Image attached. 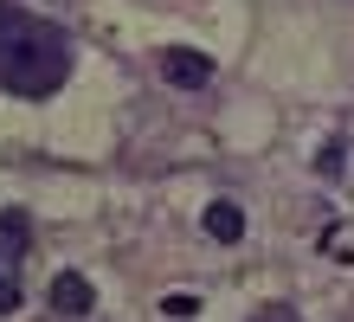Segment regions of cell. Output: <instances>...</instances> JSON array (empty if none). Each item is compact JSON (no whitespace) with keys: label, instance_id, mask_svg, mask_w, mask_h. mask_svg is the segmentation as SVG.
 I'll return each mask as SVG.
<instances>
[{"label":"cell","instance_id":"cell-6","mask_svg":"<svg viewBox=\"0 0 354 322\" xmlns=\"http://www.w3.org/2000/svg\"><path fill=\"white\" fill-rule=\"evenodd\" d=\"M161 310H168L174 322H187V316H194V310H200V296H168V303H161Z\"/></svg>","mask_w":354,"mask_h":322},{"label":"cell","instance_id":"cell-4","mask_svg":"<svg viewBox=\"0 0 354 322\" xmlns=\"http://www.w3.org/2000/svg\"><path fill=\"white\" fill-rule=\"evenodd\" d=\"M46 296H52V310H58V316H91V303H97V290H91V277H84V271H58Z\"/></svg>","mask_w":354,"mask_h":322},{"label":"cell","instance_id":"cell-7","mask_svg":"<svg viewBox=\"0 0 354 322\" xmlns=\"http://www.w3.org/2000/svg\"><path fill=\"white\" fill-rule=\"evenodd\" d=\"M252 322H303V316H297V310H283V303H270V310H258Z\"/></svg>","mask_w":354,"mask_h":322},{"label":"cell","instance_id":"cell-1","mask_svg":"<svg viewBox=\"0 0 354 322\" xmlns=\"http://www.w3.org/2000/svg\"><path fill=\"white\" fill-rule=\"evenodd\" d=\"M71 78V33L52 26L46 13H26L0 0V91L13 97H52Z\"/></svg>","mask_w":354,"mask_h":322},{"label":"cell","instance_id":"cell-5","mask_svg":"<svg viewBox=\"0 0 354 322\" xmlns=\"http://www.w3.org/2000/svg\"><path fill=\"white\" fill-rule=\"evenodd\" d=\"M206 239L239 245V239H245V213H239L232 200H213V206H206Z\"/></svg>","mask_w":354,"mask_h":322},{"label":"cell","instance_id":"cell-2","mask_svg":"<svg viewBox=\"0 0 354 322\" xmlns=\"http://www.w3.org/2000/svg\"><path fill=\"white\" fill-rule=\"evenodd\" d=\"M26 245H32V220H26V206H7V213H0V316H13L19 303H26V290H19Z\"/></svg>","mask_w":354,"mask_h":322},{"label":"cell","instance_id":"cell-3","mask_svg":"<svg viewBox=\"0 0 354 322\" xmlns=\"http://www.w3.org/2000/svg\"><path fill=\"white\" fill-rule=\"evenodd\" d=\"M161 78H168L174 91H206V84H213V58L194 52V46H168L161 52Z\"/></svg>","mask_w":354,"mask_h":322}]
</instances>
